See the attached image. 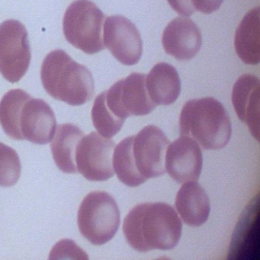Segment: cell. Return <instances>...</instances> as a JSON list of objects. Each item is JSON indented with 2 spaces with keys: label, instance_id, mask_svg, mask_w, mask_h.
<instances>
[{
  "label": "cell",
  "instance_id": "obj_22",
  "mask_svg": "<svg viewBox=\"0 0 260 260\" xmlns=\"http://www.w3.org/2000/svg\"><path fill=\"white\" fill-rule=\"evenodd\" d=\"M167 2L173 10L184 17H188L196 12L191 0H167Z\"/></svg>",
  "mask_w": 260,
  "mask_h": 260
},
{
  "label": "cell",
  "instance_id": "obj_20",
  "mask_svg": "<svg viewBox=\"0 0 260 260\" xmlns=\"http://www.w3.org/2000/svg\"><path fill=\"white\" fill-rule=\"evenodd\" d=\"M22 165L17 152L0 142V186L11 187L19 181Z\"/></svg>",
  "mask_w": 260,
  "mask_h": 260
},
{
  "label": "cell",
  "instance_id": "obj_14",
  "mask_svg": "<svg viewBox=\"0 0 260 260\" xmlns=\"http://www.w3.org/2000/svg\"><path fill=\"white\" fill-rule=\"evenodd\" d=\"M231 99L239 119L247 125L252 136L258 141L259 79L251 74L240 76L233 86Z\"/></svg>",
  "mask_w": 260,
  "mask_h": 260
},
{
  "label": "cell",
  "instance_id": "obj_8",
  "mask_svg": "<svg viewBox=\"0 0 260 260\" xmlns=\"http://www.w3.org/2000/svg\"><path fill=\"white\" fill-rule=\"evenodd\" d=\"M146 77L133 73L105 91V103L115 117L125 121L128 117L144 116L154 110L156 106L147 92Z\"/></svg>",
  "mask_w": 260,
  "mask_h": 260
},
{
  "label": "cell",
  "instance_id": "obj_4",
  "mask_svg": "<svg viewBox=\"0 0 260 260\" xmlns=\"http://www.w3.org/2000/svg\"><path fill=\"white\" fill-rule=\"evenodd\" d=\"M179 132L205 150H220L232 135L231 118L223 105L212 97L186 102L179 117Z\"/></svg>",
  "mask_w": 260,
  "mask_h": 260
},
{
  "label": "cell",
  "instance_id": "obj_1",
  "mask_svg": "<svg viewBox=\"0 0 260 260\" xmlns=\"http://www.w3.org/2000/svg\"><path fill=\"white\" fill-rule=\"evenodd\" d=\"M170 141L159 127L147 125L123 139L114 150L112 166L118 179L129 187L166 173L165 156Z\"/></svg>",
  "mask_w": 260,
  "mask_h": 260
},
{
  "label": "cell",
  "instance_id": "obj_17",
  "mask_svg": "<svg viewBox=\"0 0 260 260\" xmlns=\"http://www.w3.org/2000/svg\"><path fill=\"white\" fill-rule=\"evenodd\" d=\"M234 48L243 63L249 65L259 63V7L249 10L242 19L236 31Z\"/></svg>",
  "mask_w": 260,
  "mask_h": 260
},
{
  "label": "cell",
  "instance_id": "obj_3",
  "mask_svg": "<svg viewBox=\"0 0 260 260\" xmlns=\"http://www.w3.org/2000/svg\"><path fill=\"white\" fill-rule=\"evenodd\" d=\"M41 80L52 98L70 106L85 104L92 100L95 92L92 73L63 50H54L45 57L41 68Z\"/></svg>",
  "mask_w": 260,
  "mask_h": 260
},
{
  "label": "cell",
  "instance_id": "obj_11",
  "mask_svg": "<svg viewBox=\"0 0 260 260\" xmlns=\"http://www.w3.org/2000/svg\"><path fill=\"white\" fill-rule=\"evenodd\" d=\"M25 98L18 118L21 141L27 140L39 145L48 144L57 129L54 111L44 100L32 98L28 93Z\"/></svg>",
  "mask_w": 260,
  "mask_h": 260
},
{
  "label": "cell",
  "instance_id": "obj_9",
  "mask_svg": "<svg viewBox=\"0 0 260 260\" xmlns=\"http://www.w3.org/2000/svg\"><path fill=\"white\" fill-rule=\"evenodd\" d=\"M115 144L96 132L80 140L76 151L77 171L87 180L103 182L114 176L112 156Z\"/></svg>",
  "mask_w": 260,
  "mask_h": 260
},
{
  "label": "cell",
  "instance_id": "obj_6",
  "mask_svg": "<svg viewBox=\"0 0 260 260\" xmlns=\"http://www.w3.org/2000/svg\"><path fill=\"white\" fill-rule=\"evenodd\" d=\"M105 18L104 13L90 0H75L68 7L63 16L65 39L86 54L103 51Z\"/></svg>",
  "mask_w": 260,
  "mask_h": 260
},
{
  "label": "cell",
  "instance_id": "obj_5",
  "mask_svg": "<svg viewBox=\"0 0 260 260\" xmlns=\"http://www.w3.org/2000/svg\"><path fill=\"white\" fill-rule=\"evenodd\" d=\"M77 223L82 235L95 246L110 241L121 223L115 199L104 191L89 193L79 207Z\"/></svg>",
  "mask_w": 260,
  "mask_h": 260
},
{
  "label": "cell",
  "instance_id": "obj_21",
  "mask_svg": "<svg viewBox=\"0 0 260 260\" xmlns=\"http://www.w3.org/2000/svg\"><path fill=\"white\" fill-rule=\"evenodd\" d=\"M223 0H191V4L196 11L203 14H211L219 10Z\"/></svg>",
  "mask_w": 260,
  "mask_h": 260
},
{
  "label": "cell",
  "instance_id": "obj_15",
  "mask_svg": "<svg viewBox=\"0 0 260 260\" xmlns=\"http://www.w3.org/2000/svg\"><path fill=\"white\" fill-rule=\"evenodd\" d=\"M176 211L185 224L199 226L205 223L211 211L209 198L197 182L183 183L176 194Z\"/></svg>",
  "mask_w": 260,
  "mask_h": 260
},
{
  "label": "cell",
  "instance_id": "obj_10",
  "mask_svg": "<svg viewBox=\"0 0 260 260\" xmlns=\"http://www.w3.org/2000/svg\"><path fill=\"white\" fill-rule=\"evenodd\" d=\"M103 43L118 61L127 66L141 60L143 42L135 24L122 16H109L105 22Z\"/></svg>",
  "mask_w": 260,
  "mask_h": 260
},
{
  "label": "cell",
  "instance_id": "obj_19",
  "mask_svg": "<svg viewBox=\"0 0 260 260\" xmlns=\"http://www.w3.org/2000/svg\"><path fill=\"white\" fill-rule=\"evenodd\" d=\"M92 124L98 133L106 138H112L118 133L124 124V120L115 117L105 103L104 92L98 95L91 111Z\"/></svg>",
  "mask_w": 260,
  "mask_h": 260
},
{
  "label": "cell",
  "instance_id": "obj_18",
  "mask_svg": "<svg viewBox=\"0 0 260 260\" xmlns=\"http://www.w3.org/2000/svg\"><path fill=\"white\" fill-rule=\"evenodd\" d=\"M84 133L77 126L60 124L51 144V153L57 167L65 173H77L76 151Z\"/></svg>",
  "mask_w": 260,
  "mask_h": 260
},
{
  "label": "cell",
  "instance_id": "obj_12",
  "mask_svg": "<svg viewBox=\"0 0 260 260\" xmlns=\"http://www.w3.org/2000/svg\"><path fill=\"white\" fill-rule=\"evenodd\" d=\"M202 167V149L194 139L180 135L176 141L170 143L166 151V171L177 183L197 182Z\"/></svg>",
  "mask_w": 260,
  "mask_h": 260
},
{
  "label": "cell",
  "instance_id": "obj_7",
  "mask_svg": "<svg viewBox=\"0 0 260 260\" xmlns=\"http://www.w3.org/2000/svg\"><path fill=\"white\" fill-rule=\"evenodd\" d=\"M31 47L25 25L15 19L0 24V74L10 83L25 75L31 62Z\"/></svg>",
  "mask_w": 260,
  "mask_h": 260
},
{
  "label": "cell",
  "instance_id": "obj_16",
  "mask_svg": "<svg viewBox=\"0 0 260 260\" xmlns=\"http://www.w3.org/2000/svg\"><path fill=\"white\" fill-rule=\"evenodd\" d=\"M149 96L156 106H170L181 92V80L174 67L167 63L155 65L146 77Z\"/></svg>",
  "mask_w": 260,
  "mask_h": 260
},
{
  "label": "cell",
  "instance_id": "obj_2",
  "mask_svg": "<svg viewBox=\"0 0 260 260\" xmlns=\"http://www.w3.org/2000/svg\"><path fill=\"white\" fill-rule=\"evenodd\" d=\"M182 223L173 206L164 202H145L134 207L124 217L123 233L135 250H168L176 246Z\"/></svg>",
  "mask_w": 260,
  "mask_h": 260
},
{
  "label": "cell",
  "instance_id": "obj_13",
  "mask_svg": "<svg viewBox=\"0 0 260 260\" xmlns=\"http://www.w3.org/2000/svg\"><path fill=\"white\" fill-rule=\"evenodd\" d=\"M162 44L166 53L179 60H188L197 55L202 45L200 30L187 17H177L164 29Z\"/></svg>",
  "mask_w": 260,
  "mask_h": 260
}]
</instances>
